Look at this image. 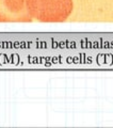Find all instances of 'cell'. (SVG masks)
<instances>
[{
    "mask_svg": "<svg viewBox=\"0 0 113 128\" xmlns=\"http://www.w3.org/2000/svg\"><path fill=\"white\" fill-rule=\"evenodd\" d=\"M32 18L41 22H63L74 10L72 0H29Z\"/></svg>",
    "mask_w": 113,
    "mask_h": 128,
    "instance_id": "obj_1",
    "label": "cell"
},
{
    "mask_svg": "<svg viewBox=\"0 0 113 128\" xmlns=\"http://www.w3.org/2000/svg\"><path fill=\"white\" fill-rule=\"evenodd\" d=\"M29 0H0V22H29Z\"/></svg>",
    "mask_w": 113,
    "mask_h": 128,
    "instance_id": "obj_2",
    "label": "cell"
}]
</instances>
